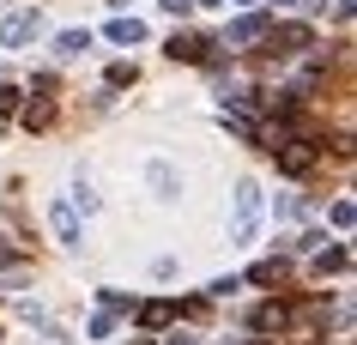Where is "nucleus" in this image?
<instances>
[{
    "mask_svg": "<svg viewBox=\"0 0 357 345\" xmlns=\"http://www.w3.org/2000/svg\"><path fill=\"white\" fill-rule=\"evenodd\" d=\"M248 345H273V339H248Z\"/></svg>",
    "mask_w": 357,
    "mask_h": 345,
    "instance_id": "6ab92c4d",
    "label": "nucleus"
},
{
    "mask_svg": "<svg viewBox=\"0 0 357 345\" xmlns=\"http://www.w3.org/2000/svg\"><path fill=\"white\" fill-rule=\"evenodd\" d=\"M255 224H261V188L243 182V188H236V224H230V236H236V243H255Z\"/></svg>",
    "mask_w": 357,
    "mask_h": 345,
    "instance_id": "f257e3e1",
    "label": "nucleus"
},
{
    "mask_svg": "<svg viewBox=\"0 0 357 345\" xmlns=\"http://www.w3.org/2000/svg\"><path fill=\"white\" fill-rule=\"evenodd\" d=\"M6 261H13V249H6V243H0V267H6Z\"/></svg>",
    "mask_w": 357,
    "mask_h": 345,
    "instance_id": "a211bd4d",
    "label": "nucleus"
},
{
    "mask_svg": "<svg viewBox=\"0 0 357 345\" xmlns=\"http://www.w3.org/2000/svg\"><path fill=\"white\" fill-rule=\"evenodd\" d=\"M266 49L273 55H303V49H315V31L309 24H279V31H266Z\"/></svg>",
    "mask_w": 357,
    "mask_h": 345,
    "instance_id": "f03ea898",
    "label": "nucleus"
},
{
    "mask_svg": "<svg viewBox=\"0 0 357 345\" xmlns=\"http://www.w3.org/2000/svg\"><path fill=\"white\" fill-rule=\"evenodd\" d=\"M169 345H200V339H194V333H169Z\"/></svg>",
    "mask_w": 357,
    "mask_h": 345,
    "instance_id": "dca6fc26",
    "label": "nucleus"
},
{
    "mask_svg": "<svg viewBox=\"0 0 357 345\" xmlns=\"http://www.w3.org/2000/svg\"><path fill=\"white\" fill-rule=\"evenodd\" d=\"M169 55L176 61H206V37H182V31H176V37H169Z\"/></svg>",
    "mask_w": 357,
    "mask_h": 345,
    "instance_id": "423d86ee",
    "label": "nucleus"
},
{
    "mask_svg": "<svg viewBox=\"0 0 357 345\" xmlns=\"http://www.w3.org/2000/svg\"><path fill=\"white\" fill-rule=\"evenodd\" d=\"M273 152H279V170L284 176L315 170V139H284V146H273Z\"/></svg>",
    "mask_w": 357,
    "mask_h": 345,
    "instance_id": "7ed1b4c3",
    "label": "nucleus"
},
{
    "mask_svg": "<svg viewBox=\"0 0 357 345\" xmlns=\"http://www.w3.org/2000/svg\"><path fill=\"white\" fill-rule=\"evenodd\" d=\"M49 121H55V103H31L24 109V128H49Z\"/></svg>",
    "mask_w": 357,
    "mask_h": 345,
    "instance_id": "4468645a",
    "label": "nucleus"
},
{
    "mask_svg": "<svg viewBox=\"0 0 357 345\" xmlns=\"http://www.w3.org/2000/svg\"><path fill=\"white\" fill-rule=\"evenodd\" d=\"M176 321V303H164V297H158V303H139V327H169Z\"/></svg>",
    "mask_w": 357,
    "mask_h": 345,
    "instance_id": "6e6552de",
    "label": "nucleus"
},
{
    "mask_svg": "<svg viewBox=\"0 0 357 345\" xmlns=\"http://www.w3.org/2000/svg\"><path fill=\"white\" fill-rule=\"evenodd\" d=\"M164 6H169V13H188V6H194V0H164Z\"/></svg>",
    "mask_w": 357,
    "mask_h": 345,
    "instance_id": "f3484780",
    "label": "nucleus"
},
{
    "mask_svg": "<svg viewBox=\"0 0 357 345\" xmlns=\"http://www.w3.org/2000/svg\"><path fill=\"white\" fill-rule=\"evenodd\" d=\"M49 224H55L61 243H79V218H73V206H67V200H55V206H49Z\"/></svg>",
    "mask_w": 357,
    "mask_h": 345,
    "instance_id": "39448f33",
    "label": "nucleus"
},
{
    "mask_svg": "<svg viewBox=\"0 0 357 345\" xmlns=\"http://www.w3.org/2000/svg\"><path fill=\"white\" fill-rule=\"evenodd\" d=\"M109 43H146V24H139V19H115L109 24Z\"/></svg>",
    "mask_w": 357,
    "mask_h": 345,
    "instance_id": "1a4fd4ad",
    "label": "nucleus"
},
{
    "mask_svg": "<svg viewBox=\"0 0 357 345\" xmlns=\"http://www.w3.org/2000/svg\"><path fill=\"white\" fill-rule=\"evenodd\" d=\"M31 37H37V13H13L0 24V43H31Z\"/></svg>",
    "mask_w": 357,
    "mask_h": 345,
    "instance_id": "20e7f679",
    "label": "nucleus"
},
{
    "mask_svg": "<svg viewBox=\"0 0 357 345\" xmlns=\"http://www.w3.org/2000/svg\"><path fill=\"white\" fill-rule=\"evenodd\" d=\"M284 321H291V309H284V303H266L261 315H255V327H261V333H273V327H284Z\"/></svg>",
    "mask_w": 357,
    "mask_h": 345,
    "instance_id": "9b49d317",
    "label": "nucleus"
},
{
    "mask_svg": "<svg viewBox=\"0 0 357 345\" xmlns=\"http://www.w3.org/2000/svg\"><path fill=\"white\" fill-rule=\"evenodd\" d=\"M266 31H273V24H266L261 13H255V19H236V24H230V43H261Z\"/></svg>",
    "mask_w": 357,
    "mask_h": 345,
    "instance_id": "0eeeda50",
    "label": "nucleus"
},
{
    "mask_svg": "<svg viewBox=\"0 0 357 345\" xmlns=\"http://www.w3.org/2000/svg\"><path fill=\"white\" fill-rule=\"evenodd\" d=\"M13 103H19V91H13V85H0V115L13 109Z\"/></svg>",
    "mask_w": 357,
    "mask_h": 345,
    "instance_id": "2eb2a0df",
    "label": "nucleus"
},
{
    "mask_svg": "<svg viewBox=\"0 0 357 345\" xmlns=\"http://www.w3.org/2000/svg\"><path fill=\"white\" fill-rule=\"evenodd\" d=\"M248 279H255V285H279V279H284V261H261Z\"/></svg>",
    "mask_w": 357,
    "mask_h": 345,
    "instance_id": "ddd939ff",
    "label": "nucleus"
},
{
    "mask_svg": "<svg viewBox=\"0 0 357 345\" xmlns=\"http://www.w3.org/2000/svg\"><path fill=\"white\" fill-rule=\"evenodd\" d=\"M345 267H351V249H327V254L315 261V273H321V279H327V273H345Z\"/></svg>",
    "mask_w": 357,
    "mask_h": 345,
    "instance_id": "9d476101",
    "label": "nucleus"
},
{
    "mask_svg": "<svg viewBox=\"0 0 357 345\" xmlns=\"http://www.w3.org/2000/svg\"><path fill=\"white\" fill-rule=\"evenodd\" d=\"M91 49V31H61V55H85Z\"/></svg>",
    "mask_w": 357,
    "mask_h": 345,
    "instance_id": "f8f14e48",
    "label": "nucleus"
}]
</instances>
